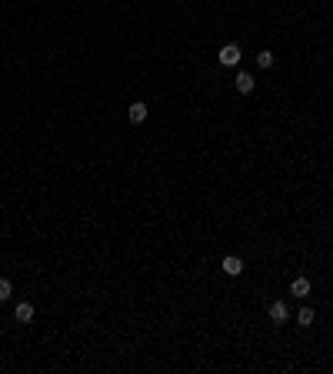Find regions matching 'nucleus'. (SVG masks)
Listing matches in <instances>:
<instances>
[{
	"instance_id": "5",
	"label": "nucleus",
	"mask_w": 333,
	"mask_h": 374,
	"mask_svg": "<svg viewBox=\"0 0 333 374\" xmlns=\"http://www.w3.org/2000/svg\"><path fill=\"white\" fill-rule=\"evenodd\" d=\"M143 120H147V104L143 100L130 104V124H143Z\"/></svg>"
},
{
	"instance_id": "4",
	"label": "nucleus",
	"mask_w": 333,
	"mask_h": 374,
	"mask_svg": "<svg viewBox=\"0 0 333 374\" xmlns=\"http://www.w3.org/2000/svg\"><path fill=\"white\" fill-rule=\"evenodd\" d=\"M220 267H223V274H230V278H237V274L243 271V261L230 254V257H223V261H220Z\"/></svg>"
},
{
	"instance_id": "2",
	"label": "nucleus",
	"mask_w": 333,
	"mask_h": 374,
	"mask_svg": "<svg viewBox=\"0 0 333 374\" xmlns=\"http://www.w3.org/2000/svg\"><path fill=\"white\" fill-rule=\"evenodd\" d=\"M286 318H290V311H286L283 301H273V304H270V321H273V324H286Z\"/></svg>"
},
{
	"instance_id": "9",
	"label": "nucleus",
	"mask_w": 333,
	"mask_h": 374,
	"mask_svg": "<svg viewBox=\"0 0 333 374\" xmlns=\"http://www.w3.org/2000/svg\"><path fill=\"white\" fill-rule=\"evenodd\" d=\"M257 64H260L263 71H267V67H273V54H270V50H260V54H257Z\"/></svg>"
},
{
	"instance_id": "10",
	"label": "nucleus",
	"mask_w": 333,
	"mask_h": 374,
	"mask_svg": "<svg viewBox=\"0 0 333 374\" xmlns=\"http://www.w3.org/2000/svg\"><path fill=\"white\" fill-rule=\"evenodd\" d=\"M10 294H14V284H10L7 278H0V301H7Z\"/></svg>"
},
{
	"instance_id": "1",
	"label": "nucleus",
	"mask_w": 333,
	"mask_h": 374,
	"mask_svg": "<svg viewBox=\"0 0 333 374\" xmlns=\"http://www.w3.org/2000/svg\"><path fill=\"white\" fill-rule=\"evenodd\" d=\"M220 64L223 67L240 64V47H237V44H223V47H220Z\"/></svg>"
},
{
	"instance_id": "8",
	"label": "nucleus",
	"mask_w": 333,
	"mask_h": 374,
	"mask_svg": "<svg viewBox=\"0 0 333 374\" xmlns=\"http://www.w3.org/2000/svg\"><path fill=\"white\" fill-rule=\"evenodd\" d=\"M313 318H317V314H313V311H310V308H300V314H297V321H300V327H310V324H313Z\"/></svg>"
},
{
	"instance_id": "7",
	"label": "nucleus",
	"mask_w": 333,
	"mask_h": 374,
	"mask_svg": "<svg viewBox=\"0 0 333 374\" xmlns=\"http://www.w3.org/2000/svg\"><path fill=\"white\" fill-rule=\"evenodd\" d=\"M290 294H297V297H307V294H310V281H307V278H297L294 284H290Z\"/></svg>"
},
{
	"instance_id": "6",
	"label": "nucleus",
	"mask_w": 333,
	"mask_h": 374,
	"mask_svg": "<svg viewBox=\"0 0 333 374\" xmlns=\"http://www.w3.org/2000/svg\"><path fill=\"white\" fill-rule=\"evenodd\" d=\"M254 87H257V80L250 77V74H237V90L240 94H250Z\"/></svg>"
},
{
	"instance_id": "3",
	"label": "nucleus",
	"mask_w": 333,
	"mask_h": 374,
	"mask_svg": "<svg viewBox=\"0 0 333 374\" xmlns=\"http://www.w3.org/2000/svg\"><path fill=\"white\" fill-rule=\"evenodd\" d=\"M14 318L20 321V324H30V321H33V304H30V301H20V304L14 308Z\"/></svg>"
}]
</instances>
